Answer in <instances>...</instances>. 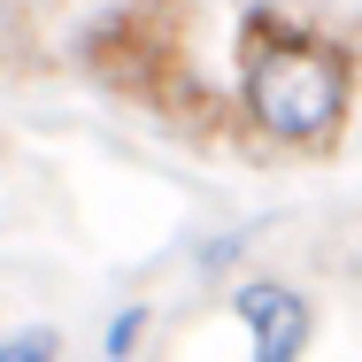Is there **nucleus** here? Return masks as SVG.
I'll return each mask as SVG.
<instances>
[{"mask_svg":"<svg viewBox=\"0 0 362 362\" xmlns=\"http://www.w3.org/2000/svg\"><path fill=\"white\" fill-rule=\"evenodd\" d=\"M231 308H239V324H247V339H255V355L262 362H293L308 355V300L293 286H278V278H255V286L231 293Z\"/></svg>","mask_w":362,"mask_h":362,"instance_id":"f03ea898","label":"nucleus"},{"mask_svg":"<svg viewBox=\"0 0 362 362\" xmlns=\"http://www.w3.org/2000/svg\"><path fill=\"white\" fill-rule=\"evenodd\" d=\"M347 108V54L332 39H300L278 23H255L247 39V116L278 146H316L332 139Z\"/></svg>","mask_w":362,"mask_h":362,"instance_id":"f257e3e1","label":"nucleus"},{"mask_svg":"<svg viewBox=\"0 0 362 362\" xmlns=\"http://www.w3.org/2000/svg\"><path fill=\"white\" fill-rule=\"evenodd\" d=\"M0 355H8V362H47V355H54V332H16Z\"/></svg>","mask_w":362,"mask_h":362,"instance_id":"20e7f679","label":"nucleus"},{"mask_svg":"<svg viewBox=\"0 0 362 362\" xmlns=\"http://www.w3.org/2000/svg\"><path fill=\"white\" fill-rule=\"evenodd\" d=\"M139 332H146V308H124V316L100 332V355H132V347H139Z\"/></svg>","mask_w":362,"mask_h":362,"instance_id":"7ed1b4c3","label":"nucleus"}]
</instances>
